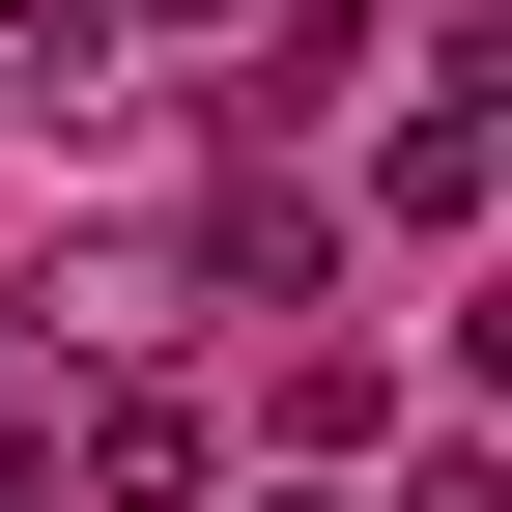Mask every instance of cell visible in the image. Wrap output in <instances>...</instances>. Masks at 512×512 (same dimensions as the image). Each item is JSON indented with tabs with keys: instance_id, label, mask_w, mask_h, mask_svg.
I'll use <instances>...</instances> for the list:
<instances>
[{
	"instance_id": "6da1fadb",
	"label": "cell",
	"mask_w": 512,
	"mask_h": 512,
	"mask_svg": "<svg viewBox=\"0 0 512 512\" xmlns=\"http://www.w3.org/2000/svg\"><path fill=\"white\" fill-rule=\"evenodd\" d=\"M200 484H228V427L171 399V370H114V399L57 427V512H200Z\"/></svg>"
},
{
	"instance_id": "7a4b0ae2",
	"label": "cell",
	"mask_w": 512,
	"mask_h": 512,
	"mask_svg": "<svg viewBox=\"0 0 512 512\" xmlns=\"http://www.w3.org/2000/svg\"><path fill=\"white\" fill-rule=\"evenodd\" d=\"M200 285L228 313H313V285H342V200H313V171H228V200H200Z\"/></svg>"
},
{
	"instance_id": "3957f363",
	"label": "cell",
	"mask_w": 512,
	"mask_h": 512,
	"mask_svg": "<svg viewBox=\"0 0 512 512\" xmlns=\"http://www.w3.org/2000/svg\"><path fill=\"white\" fill-rule=\"evenodd\" d=\"M370 200H399V228H484V114H456V86H427V114H399V143H370Z\"/></svg>"
},
{
	"instance_id": "277c9868",
	"label": "cell",
	"mask_w": 512,
	"mask_h": 512,
	"mask_svg": "<svg viewBox=\"0 0 512 512\" xmlns=\"http://www.w3.org/2000/svg\"><path fill=\"white\" fill-rule=\"evenodd\" d=\"M399 512H512V456H399Z\"/></svg>"
},
{
	"instance_id": "5b68a950",
	"label": "cell",
	"mask_w": 512,
	"mask_h": 512,
	"mask_svg": "<svg viewBox=\"0 0 512 512\" xmlns=\"http://www.w3.org/2000/svg\"><path fill=\"white\" fill-rule=\"evenodd\" d=\"M0 29H29V57H86V29H114V0H0Z\"/></svg>"
},
{
	"instance_id": "8992f818",
	"label": "cell",
	"mask_w": 512,
	"mask_h": 512,
	"mask_svg": "<svg viewBox=\"0 0 512 512\" xmlns=\"http://www.w3.org/2000/svg\"><path fill=\"white\" fill-rule=\"evenodd\" d=\"M143 29H256V0H143Z\"/></svg>"
},
{
	"instance_id": "52a82bcc",
	"label": "cell",
	"mask_w": 512,
	"mask_h": 512,
	"mask_svg": "<svg viewBox=\"0 0 512 512\" xmlns=\"http://www.w3.org/2000/svg\"><path fill=\"white\" fill-rule=\"evenodd\" d=\"M256 512H313V484H256Z\"/></svg>"
},
{
	"instance_id": "ba28073f",
	"label": "cell",
	"mask_w": 512,
	"mask_h": 512,
	"mask_svg": "<svg viewBox=\"0 0 512 512\" xmlns=\"http://www.w3.org/2000/svg\"><path fill=\"white\" fill-rule=\"evenodd\" d=\"M0 512H57V484H0Z\"/></svg>"
}]
</instances>
